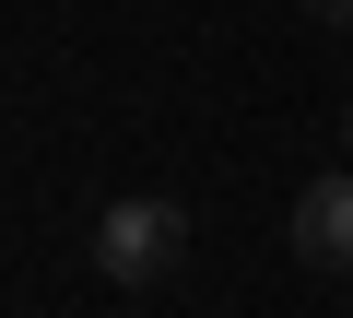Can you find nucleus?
I'll return each mask as SVG.
<instances>
[{
  "instance_id": "nucleus-3",
  "label": "nucleus",
  "mask_w": 353,
  "mask_h": 318,
  "mask_svg": "<svg viewBox=\"0 0 353 318\" xmlns=\"http://www.w3.org/2000/svg\"><path fill=\"white\" fill-rule=\"evenodd\" d=\"M306 12H318V24H353V0H306Z\"/></svg>"
},
{
  "instance_id": "nucleus-4",
  "label": "nucleus",
  "mask_w": 353,
  "mask_h": 318,
  "mask_svg": "<svg viewBox=\"0 0 353 318\" xmlns=\"http://www.w3.org/2000/svg\"><path fill=\"white\" fill-rule=\"evenodd\" d=\"M341 153H353V106H341Z\"/></svg>"
},
{
  "instance_id": "nucleus-2",
  "label": "nucleus",
  "mask_w": 353,
  "mask_h": 318,
  "mask_svg": "<svg viewBox=\"0 0 353 318\" xmlns=\"http://www.w3.org/2000/svg\"><path fill=\"white\" fill-rule=\"evenodd\" d=\"M283 248H294V271H353V166L294 189V212H283Z\"/></svg>"
},
{
  "instance_id": "nucleus-1",
  "label": "nucleus",
  "mask_w": 353,
  "mask_h": 318,
  "mask_svg": "<svg viewBox=\"0 0 353 318\" xmlns=\"http://www.w3.org/2000/svg\"><path fill=\"white\" fill-rule=\"evenodd\" d=\"M176 259H189V201H165V189H118L94 212V283H165Z\"/></svg>"
}]
</instances>
